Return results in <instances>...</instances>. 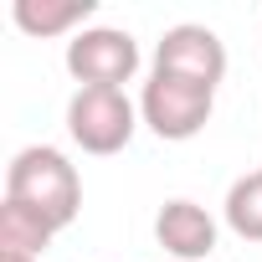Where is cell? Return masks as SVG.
I'll use <instances>...</instances> for the list:
<instances>
[{"label":"cell","mask_w":262,"mask_h":262,"mask_svg":"<svg viewBox=\"0 0 262 262\" xmlns=\"http://www.w3.org/2000/svg\"><path fill=\"white\" fill-rule=\"evenodd\" d=\"M139 103H128L123 88H77L67 98V134L82 155H118L139 128Z\"/></svg>","instance_id":"obj_2"},{"label":"cell","mask_w":262,"mask_h":262,"mask_svg":"<svg viewBox=\"0 0 262 262\" xmlns=\"http://www.w3.org/2000/svg\"><path fill=\"white\" fill-rule=\"evenodd\" d=\"M93 11H98V0H16L11 21L26 36H36V41H47V36H67L72 41L77 31H88Z\"/></svg>","instance_id":"obj_7"},{"label":"cell","mask_w":262,"mask_h":262,"mask_svg":"<svg viewBox=\"0 0 262 262\" xmlns=\"http://www.w3.org/2000/svg\"><path fill=\"white\" fill-rule=\"evenodd\" d=\"M62 62L77 77V88H123V82H134L144 57H139V41L123 26H88L67 41Z\"/></svg>","instance_id":"obj_4"},{"label":"cell","mask_w":262,"mask_h":262,"mask_svg":"<svg viewBox=\"0 0 262 262\" xmlns=\"http://www.w3.org/2000/svg\"><path fill=\"white\" fill-rule=\"evenodd\" d=\"M211 113H216V93L201 88V82H185V77H170V72H149V82L139 88V118L165 144L195 139L211 123Z\"/></svg>","instance_id":"obj_3"},{"label":"cell","mask_w":262,"mask_h":262,"mask_svg":"<svg viewBox=\"0 0 262 262\" xmlns=\"http://www.w3.org/2000/svg\"><path fill=\"white\" fill-rule=\"evenodd\" d=\"M6 201H21V206L41 211L57 231H67L77 221V211H82V175L62 149L26 144L6 165Z\"/></svg>","instance_id":"obj_1"},{"label":"cell","mask_w":262,"mask_h":262,"mask_svg":"<svg viewBox=\"0 0 262 262\" xmlns=\"http://www.w3.org/2000/svg\"><path fill=\"white\" fill-rule=\"evenodd\" d=\"M155 72H170V77H185V82H201V88H221L226 77V41L211 31V26H195V21H180L160 36L155 47Z\"/></svg>","instance_id":"obj_5"},{"label":"cell","mask_w":262,"mask_h":262,"mask_svg":"<svg viewBox=\"0 0 262 262\" xmlns=\"http://www.w3.org/2000/svg\"><path fill=\"white\" fill-rule=\"evenodd\" d=\"M52 236H57V226H52L41 211H31V206H21V201H0V252L41 257V252L52 247Z\"/></svg>","instance_id":"obj_8"},{"label":"cell","mask_w":262,"mask_h":262,"mask_svg":"<svg viewBox=\"0 0 262 262\" xmlns=\"http://www.w3.org/2000/svg\"><path fill=\"white\" fill-rule=\"evenodd\" d=\"M221 216H226V226H231L242 242H262V170H257V175L231 180Z\"/></svg>","instance_id":"obj_9"},{"label":"cell","mask_w":262,"mask_h":262,"mask_svg":"<svg viewBox=\"0 0 262 262\" xmlns=\"http://www.w3.org/2000/svg\"><path fill=\"white\" fill-rule=\"evenodd\" d=\"M0 262H36V257H21V252H0Z\"/></svg>","instance_id":"obj_10"},{"label":"cell","mask_w":262,"mask_h":262,"mask_svg":"<svg viewBox=\"0 0 262 262\" xmlns=\"http://www.w3.org/2000/svg\"><path fill=\"white\" fill-rule=\"evenodd\" d=\"M216 236H221V226H216V216L206 211V206H195V201H165L160 206V216H155V242L175 257V262H206L211 252H216Z\"/></svg>","instance_id":"obj_6"}]
</instances>
